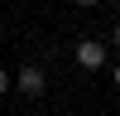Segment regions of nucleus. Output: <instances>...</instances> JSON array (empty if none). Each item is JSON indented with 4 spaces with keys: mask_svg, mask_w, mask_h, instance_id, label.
<instances>
[{
    "mask_svg": "<svg viewBox=\"0 0 120 116\" xmlns=\"http://www.w3.org/2000/svg\"><path fill=\"white\" fill-rule=\"evenodd\" d=\"M77 68H86V73L106 68V44L101 39H82V44H77Z\"/></svg>",
    "mask_w": 120,
    "mask_h": 116,
    "instance_id": "1",
    "label": "nucleus"
},
{
    "mask_svg": "<svg viewBox=\"0 0 120 116\" xmlns=\"http://www.w3.org/2000/svg\"><path fill=\"white\" fill-rule=\"evenodd\" d=\"M15 87H19L24 97H38V92H43V68H34V63H24V68L15 73Z\"/></svg>",
    "mask_w": 120,
    "mask_h": 116,
    "instance_id": "2",
    "label": "nucleus"
},
{
    "mask_svg": "<svg viewBox=\"0 0 120 116\" xmlns=\"http://www.w3.org/2000/svg\"><path fill=\"white\" fill-rule=\"evenodd\" d=\"M10 87H15V77H10L5 68H0V92H10Z\"/></svg>",
    "mask_w": 120,
    "mask_h": 116,
    "instance_id": "3",
    "label": "nucleus"
},
{
    "mask_svg": "<svg viewBox=\"0 0 120 116\" xmlns=\"http://www.w3.org/2000/svg\"><path fill=\"white\" fill-rule=\"evenodd\" d=\"M111 44H115V48H120V24H115V29H111Z\"/></svg>",
    "mask_w": 120,
    "mask_h": 116,
    "instance_id": "4",
    "label": "nucleus"
},
{
    "mask_svg": "<svg viewBox=\"0 0 120 116\" xmlns=\"http://www.w3.org/2000/svg\"><path fill=\"white\" fill-rule=\"evenodd\" d=\"M77 5H82V10H91V5H101V0H77Z\"/></svg>",
    "mask_w": 120,
    "mask_h": 116,
    "instance_id": "5",
    "label": "nucleus"
},
{
    "mask_svg": "<svg viewBox=\"0 0 120 116\" xmlns=\"http://www.w3.org/2000/svg\"><path fill=\"white\" fill-rule=\"evenodd\" d=\"M115 87H120V63H115Z\"/></svg>",
    "mask_w": 120,
    "mask_h": 116,
    "instance_id": "6",
    "label": "nucleus"
}]
</instances>
